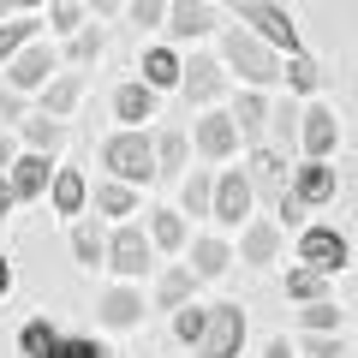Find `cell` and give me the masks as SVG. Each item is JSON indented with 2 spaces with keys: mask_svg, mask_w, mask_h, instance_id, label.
<instances>
[{
  "mask_svg": "<svg viewBox=\"0 0 358 358\" xmlns=\"http://www.w3.org/2000/svg\"><path fill=\"white\" fill-rule=\"evenodd\" d=\"M221 54H227V66L245 78V84H257V90L275 84V78H287V66L275 60V48H268L257 30H245V24H233V30H227V48H221Z\"/></svg>",
  "mask_w": 358,
  "mask_h": 358,
  "instance_id": "obj_1",
  "label": "cell"
},
{
  "mask_svg": "<svg viewBox=\"0 0 358 358\" xmlns=\"http://www.w3.org/2000/svg\"><path fill=\"white\" fill-rule=\"evenodd\" d=\"M162 155H155V143L143 138V131H120V138H108L102 143V167L114 179H126V185H150L155 173H162Z\"/></svg>",
  "mask_w": 358,
  "mask_h": 358,
  "instance_id": "obj_2",
  "label": "cell"
},
{
  "mask_svg": "<svg viewBox=\"0 0 358 358\" xmlns=\"http://www.w3.org/2000/svg\"><path fill=\"white\" fill-rule=\"evenodd\" d=\"M233 13H239V24H245V30H257V36H263L268 48L305 54V48H299V30H293V18H287V6H275V0H239Z\"/></svg>",
  "mask_w": 358,
  "mask_h": 358,
  "instance_id": "obj_3",
  "label": "cell"
},
{
  "mask_svg": "<svg viewBox=\"0 0 358 358\" xmlns=\"http://www.w3.org/2000/svg\"><path fill=\"white\" fill-rule=\"evenodd\" d=\"M245 346V310L239 305H209V329L197 341V358H239Z\"/></svg>",
  "mask_w": 358,
  "mask_h": 358,
  "instance_id": "obj_4",
  "label": "cell"
},
{
  "mask_svg": "<svg viewBox=\"0 0 358 358\" xmlns=\"http://www.w3.org/2000/svg\"><path fill=\"white\" fill-rule=\"evenodd\" d=\"M346 257H352V245H346L334 227H305V233H299V263H305V268L334 275V268H346Z\"/></svg>",
  "mask_w": 358,
  "mask_h": 358,
  "instance_id": "obj_5",
  "label": "cell"
},
{
  "mask_svg": "<svg viewBox=\"0 0 358 358\" xmlns=\"http://www.w3.org/2000/svg\"><path fill=\"white\" fill-rule=\"evenodd\" d=\"M299 143H305V155H310V162H329V155H334V143H341V120H334V108H305Z\"/></svg>",
  "mask_w": 358,
  "mask_h": 358,
  "instance_id": "obj_6",
  "label": "cell"
},
{
  "mask_svg": "<svg viewBox=\"0 0 358 358\" xmlns=\"http://www.w3.org/2000/svg\"><path fill=\"white\" fill-rule=\"evenodd\" d=\"M155 257V239H143V227H120L114 233V251H108V268H120V275H143Z\"/></svg>",
  "mask_w": 358,
  "mask_h": 358,
  "instance_id": "obj_7",
  "label": "cell"
},
{
  "mask_svg": "<svg viewBox=\"0 0 358 358\" xmlns=\"http://www.w3.org/2000/svg\"><path fill=\"white\" fill-rule=\"evenodd\" d=\"M239 138H245V131H239L233 114H203V120H197V150H203L209 162H227Z\"/></svg>",
  "mask_w": 358,
  "mask_h": 358,
  "instance_id": "obj_8",
  "label": "cell"
},
{
  "mask_svg": "<svg viewBox=\"0 0 358 358\" xmlns=\"http://www.w3.org/2000/svg\"><path fill=\"white\" fill-rule=\"evenodd\" d=\"M245 215H251V179H245V173H221L215 179V221L239 227Z\"/></svg>",
  "mask_w": 358,
  "mask_h": 358,
  "instance_id": "obj_9",
  "label": "cell"
},
{
  "mask_svg": "<svg viewBox=\"0 0 358 358\" xmlns=\"http://www.w3.org/2000/svg\"><path fill=\"white\" fill-rule=\"evenodd\" d=\"M48 72H54V48L48 42H30V48L6 66V84L13 90H36V84H48Z\"/></svg>",
  "mask_w": 358,
  "mask_h": 358,
  "instance_id": "obj_10",
  "label": "cell"
},
{
  "mask_svg": "<svg viewBox=\"0 0 358 358\" xmlns=\"http://www.w3.org/2000/svg\"><path fill=\"white\" fill-rule=\"evenodd\" d=\"M245 179H251V185H263L275 203L293 192V185H287V162H281V150H251V162H245Z\"/></svg>",
  "mask_w": 358,
  "mask_h": 358,
  "instance_id": "obj_11",
  "label": "cell"
},
{
  "mask_svg": "<svg viewBox=\"0 0 358 358\" xmlns=\"http://www.w3.org/2000/svg\"><path fill=\"white\" fill-rule=\"evenodd\" d=\"M221 84H227V78H221V60H209V54H197L192 66H185V102H209V96H221Z\"/></svg>",
  "mask_w": 358,
  "mask_h": 358,
  "instance_id": "obj_12",
  "label": "cell"
},
{
  "mask_svg": "<svg viewBox=\"0 0 358 358\" xmlns=\"http://www.w3.org/2000/svg\"><path fill=\"white\" fill-rule=\"evenodd\" d=\"M275 251H281V221H251L239 239V257L245 263H275Z\"/></svg>",
  "mask_w": 358,
  "mask_h": 358,
  "instance_id": "obj_13",
  "label": "cell"
},
{
  "mask_svg": "<svg viewBox=\"0 0 358 358\" xmlns=\"http://www.w3.org/2000/svg\"><path fill=\"white\" fill-rule=\"evenodd\" d=\"M114 114L126 120V126L155 120V90H150V84H120V90H114Z\"/></svg>",
  "mask_w": 358,
  "mask_h": 358,
  "instance_id": "obj_14",
  "label": "cell"
},
{
  "mask_svg": "<svg viewBox=\"0 0 358 358\" xmlns=\"http://www.w3.org/2000/svg\"><path fill=\"white\" fill-rule=\"evenodd\" d=\"M167 30H173L179 42H185V36H203V30H215V13H209L203 0H173V13H167Z\"/></svg>",
  "mask_w": 358,
  "mask_h": 358,
  "instance_id": "obj_15",
  "label": "cell"
},
{
  "mask_svg": "<svg viewBox=\"0 0 358 358\" xmlns=\"http://www.w3.org/2000/svg\"><path fill=\"white\" fill-rule=\"evenodd\" d=\"M293 192L305 197V203H329L334 197V167H322V162H305L293 173Z\"/></svg>",
  "mask_w": 358,
  "mask_h": 358,
  "instance_id": "obj_16",
  "label": "cell"
},
{
  "mask_svg": "<svg viewBox=\"0 0 358 358\" xmlns=\"http://www.w3.org/2000/svg\"><path fill=\"white\" fill-rule=\"evenodd\" d=\"M143 84H150V90L185 84V66H179V54H173V48H150V54H143Z\"/></svg>",
  "mask_w": 358,
  "mask_h": 358,
  "instance_id": "obj_17",
  "label": "cell"
},
{
  "mask_svg": "<svg viewBox=\"0 0 358 358\" xmlns=\"http://www.w3.org/2000/svg\"><path fill=\"white\" fill-rule=\"evenodd\" d=\"M227 263H233V251H227L221 239H192V263H185V268H192L197 281H215Z\"/></svg>",
  "mask_w": 358,
  "mask_h": 358,
  "instance_id": "obj_18",
  "label": "cell"
},
{
  "mask_svg": "<svg viewBox=\"0 0 358 358\" xmlns=\"http://www.w3.org/2000/svg\"><path fill=\"white\" fill-rule=\"evenodd\" d=\"M13 185H18V197H42L48 192V155H18L13 162Z\"/></svg>",
  "mask_w": 358,
  "mask_h": 358,
  "instance_id": "obj_19",
  "label": "cell"
},
{
  "mask_svg": "<svg viewBox=\"0 0 358 358\" xmlns=\"http://www.w3.org/2000/svg\"><path fill=\"white\" fill-rule=\"evenodd\" d=\"M84 197H90L84 173H78V167H60V173H54V209H60V215H78Z\"/></svg>",
  "mask_w": 358,
  "mask_h": 358,
  "instance_id": "obj_20",
  "label": "cell"
},
{
  "mask_svg": "<svg viewBox=\"0 0 358 358\" xmlns=\"http://www.w3.org/2000/svg\"><path fill=\"white\" fill-rule=\"evenodd\" d=\"M72 251H78V263H84V268H96V263H108L114 239H102V227H96V221H84V227H72Z\"/></svg>",
  "mask_w": 358,
  "mask_h": 358,
  "instance_id": "obj_21",
  "label": "cell"
},
{
  "mask_svg": "<svg viewBox=\"0 0 358 358\" xmlns=\"http://www.w3.org/2000/svg\"><path fill=\"white\" fill-rule=\"evenodd\" d=\"M102 322H108V329H131V322H143V299L126 293V287L108 293V299H102Z\"/></svg>",
  "mask_w": 358,
  "mask_h": 358,
  "instance_id": "obj_22",
  "label": "cell"
},
{
  "mask_svg": "<svg viewBox=\"0 0 358 358\" xmlns=\"http://www.w3.org/2000/svg\"><path fill=\"white\" fill-rule=\"evenodd\" d=\"M18 346H24V358H54V352H60V334L48 329V317H36V322L18 329Z\"/></svg>",
  "mask_w": 358,
  "mask_h": 358,
  "instance_id": "obj_23",
  "label": "cell"
},
{
  "mask_svg": "<svg viewBox=\"0 0 358 358\" xmlns=\"http://www.w3.org/2000/svg\"><path fill=\"white\" fill-rule=\"evenodd\" d=\"M96 209L102 215H131L138 209V192H131L126 179H108V185H96Z\"/></svg>",
  "mask_w": 358,
  "mask_h": 358,
  "instance_id": "obj_24",
  "label": "cell"
},
{
  "mask_svg": "<svg viewBox=\"0 0 358 358\" xmlns=\"http://www.w3.org/2000/svg\"><path fill=\"white\" fill-rule=\"evenodd\" d=\"M233 120H239V131H245V138H257V131H263L275 114H268V102L257 96V90H245V96H239V108H233Z\"/></svg>",
  "mask_w": 358,
  "mask_h": 358,
  "instance_id": "obj_25",
  "label": "cell"
},
{
  "mask_svg": "<svg viewBox=\"0 0 358 358\" xmlns=\"http://www.w3.org/2000/svg\"><path fill=\"white\" fill-rule=\"evenodd\" d=\"M30 42H36V18H13V24H0V60H18Z\"/></svg>",
  "mask_w": 358,
  "mask_h": 358,
  "instance_id": "obj_26",
  "label": "cell"
},
{
  "mask_svg": "<svg viewBox=\"0 0 358 358\" xmlns=\"http://www.w3.org/2000/svg\"><path fill=\"white\" fill-rule=\"evenodd\" d=\"M78 96H84V78H78V72L54 78V84H48V114H54V120H60V114H72V108H78Z\"/></svg>",
  "mask_w": 358,
  "mask_h": 358,
  "instance_id": "obj_27",
  "label": "cell"
},
{
  "mask_svg": "<svg viewBox=\"0 0 358 358\" xmlns=\"http://www.w3.org/2000/svg\"><path fill=\"white\" fill-rule=\"evenodd\" d=\"M185 209L192 215H215V179L209 173H185Z\"/></svg>",
  "mask_w": 358,
  "mask_h": 358,
  "instance_id": "obj_28",
  "label": "cell"
},
{
  "mask_svg": "<svg viewBox=\"0 0 358 358\" xmlns=\"http://www.w3.org/2000/svg\"><path fill=\"white\" fill-rule=\"evenodd\" d=\"M24 138H30V150H36V155H48V150H60V138H66V131L54 126L48 114H36V120H24Z\"/></svg>",
  "mask_w": 358,
  "mask_h": 358,
  "instance_id": "obj_29",
  "label": "cell"
},
{
  "mask_svg": "<svg viewBox=\"0 0 358 358\" xmlns=\"http://www.w3.org/2000/svg\"><path fill=\"white\" fill-rule=\"evenodd\" d=\"M150 239L162 245V251H179V245H185V221H179L173 209H162V215L150 221Z\"/></svg>",
  "mask_w": 358,
  "mask_h": 358,
  "instance_id": "obj_30",
  "label": "cell"
},
{
  "mask_svg": "<svg viewBox=\"0 0 358 358\" xmlns=\"http://www.w3.org/2000/svg\"><path fill=\"white\" fill-rule=\"evenodd\" d=\"M322 281H329L322 268H293V275H287V293L305 299V305H317V299H322Z\"/></svg>",
  "mask_w": 358,
  "mask_h": 358,
  "instance_id": "obj_31",
  "label": "cell"
},
{
  "mask_svg": "<svg viewBox=\"0 0 358 358\" xmlns=\"http://www.w3.org/2000/svg\"><path fill=\"white\" fill-rule=\"evenodd\" d=\"M203 329H209V310H203V305H185V310L173 317V334H179L185 346H197V341H203Z\"/></svg>",
  "mask_w": 358,
  "mask_h": 358,
  "instance_id": "obj_32",
  "label": "cell"
},
{
  "mask_svg": "<svg viewBox=\"0 0 358 358\" xmlns=\"http://www.w3.org/2000/svg\"><path fill=\"white\" fill-rule=\"evenodd\" d=\"M192 268H167L162 275V305H173V310H185V293H192Z\"/></svg>",
  "mask_w": 358,
  "mask_h": 358,
  "instance_id": "obj_33",
  "label": "cell"
},
{
  "mask_svg": "<svg viewBox=\"0 0 358 358\" xmlns=\"http://www.w3.org/2000/svg\"><path fill=\"white\" fill-rule=\"evenodd\" d=\"M317 78H322V66L310 60V54H293V60H287V84L293 90H317Z\"/></svg>",
  "mask_w": 358,
  "mask_h": 358,
  "instance_id": "obj_34",
  "label": "cell"
},
{
  "mask_svg": "<svg viewBox=\"0 0 358 358\" xmlns=\"http://www.w3.org/2000/svg\"><path fill=\"white\" fill-rule=\"evenodd\" d=\"M155 155H162V167H185V131L167 126L162 138H155Z\"/></svg>",
  "mask_w": 358,
  "mask_h": 358,
  "instance_id": "obj_35",
  "label": "cell"
},
{
  "mask_svg": "<svg viewBox=\"0 0 358 358\" xmlns=\"http://www.w3.org/2000/svg\"><path fill=\"white\" fill-rule=\"evenodd\" d=\"M173 13V0H131V24H162Z\"/></svg>",
  "mask_w": 358,
  "mask_h": 358,
  "instance_id": "obj_36",
  "label": "cell"
},
{
  "mask_svg": "<svg viewBox=\"0 0 358 358\" xmlns=\"http://www.w3.org/2000/svg\"><path fill=\"white\" fill-rule=\"evenodd\" d=\"M334 322H341V310H334L329 299H317V305H305V329H310V334H322V329H334Z\"/></svg>",
  "mask_w": 358,
  "mask_h": 358,
  "instance_id": "obj_37",
  "label": "cell"
},
{
  "mask_svg": "<svg viewBox=\"0 0 358 358\" xmlns=\"http://www.w3.org/2000/svg\"><path fill=\"white\" fill-rule=\"evenodd\" d=\"M48 24L54 30H78V0H48Z\"/></svg>",
  "mask_w": 358,
  "mask_h": 358,
  "instance_id": "obj_38",
  "label": "cell"
},
{
  "mask_svg": "<svg viewBox=\"0 0 358 358\" xmlns=\"http://www.w3.org/2000/svg\"><path fill=\"white\" fill-rule=\"evenodd\" d=\"M102 54V30H78L72 36V60H96Z\"/></svg>",
  "mask_w": 358,
  "mask_h": 358,
  "instance_id": "obj_39",
  "label": "cell"
},
{
  "mask_svg": "<svg viewBox=\"0 0 358 358\" xmlns=\"http://www.w3.org/2000/svg\"><path fill=\"white\" fill-rule=\"evenodd\" d=\"M54 358H108V346H96V341H60Z\"/></svg>",
  "mask_w": 358,
  "mask_h": 358,
  "instance_id": "obj_40",
  "label": "cell"
},
{
  "mask_svg": "<svg viewBox=\"0 0 358 358\" xmlns=\"http://www.w3.org/2000/svg\"><path fill=\"white\" fill-rule=\"evenodd\" d=\"M305 352L310 358H341V341L334 334H305Z\"/></svg>",
  "mask_w": 358,
  "mask_h": 358,
  "instance_id": "obj_41",
  "label": "cell"
},
{
  "mask_svg": "<svg viewBox=\"0 0 358 358\" xmlns=\"http://www.w3.org/2000/svg\"><path fill=\"white\" fill-rule=\"evenodd\" d=\"M275 215H281V227H293V221L305 215V197H299V192H287L281 203H275Z\"/></svg>",
  "mask_w": 358,
  "mask_h": 358,
  "instance_id": "obj_42",
  "label": "cell"
},
{
  "mask_svg": "<svg viewBox=\"0 0 358 358\" xmlns=\"http://www.w3.org/2000/svg\"><path fill=\"white\" fill-rule=\"evenodd\" d=\"M0 120H24V96L18 90H0Z\"/></svg>",
  "mask_w": 358,
  "mask_h": 358,
  "instance_id": "obj_43",
  "label": "cell"
},
{
  "mask_svg": "<svg viewBox=\"0 0 358 358\" xmlns=\"http://www.w3.org/2000/svg\"><path fill=\"white\" fill-rule=\"evenodd\" d=\"M18 203V185H13V173H0V215Z\"/></svg>",
  "mask_w": 358,
  "mask_h": 358,
  "instance_id": "obj_44",
  "label": "cell"
},
{
  "mask_svg": "<svg viewBox=\"0 0 358 358\" xmlns=\"http://www.w3.org/2000/svg\"><path fill=\"white\" fill-rule=\"evenodd\" d=\"M0 167H13V131L0 126Z\"/></svg>",
  "mask_w": 358,
  "mask_h": 358,
  "instance_id": "obj_45",
  "label": "cell"
},
{
  "mask_svg": "<svg viewBox=\"0 0 358 358\" xmlns=\"http://www.w3.org/2000/svg\"><path fill=\"white\" fill-rule=\"evenodd\" d=\"M13 293V263H6V257H0V299Z\"/></svg>",
  "mask_w": 358,
  "mask_h": 358,
  "instance_id": "obj_46",
  "label": "cell"
},
{
  "mask_svg": "<svg viewBox=\"0 0 358 358\" xmlns=\"http://www.w3.org/2000/svg\"><path fill=\"white\" fill-rule=\"evenodd\" d=\"M263 358H293V346H287V341H268V352Z\"/></svg>",
  "mask_w": 358,
  "mask_h": 358,
  "instance_id": "obj_47",
  "label": "cell"
},
{
  "mask_svg": "<svg viewBox=\"0 0 358 358\" xmlns=\"http://www.w3.org/2000/svg\"><path fill=\"white\" fill-rule=\"evenodd\" d=\"M90 6H96V13H114V6H120V0H90Z\"/></svg>",
  "mask_w": 358,
  "mask_h": 358,
  "instance_id": "obj_48",
  "label": "cell"
},
{
  "mask_svg": "<svg viewBox=\"0 0 358 358\" xmlns=\"http://www.w3.org/2000/svg\"><path fill=\"white\" fill-rule=\"evenodd\" d=\"M6 6H18V0H0V13H6Z\"/></svg>",
  "mask_w": 358,
  "mask_h": 358,
  "instance_id": "obj_49",
  "label": "cell"
},
{
  "mask_svg": "<svg viewBox=\"0 0 358 358\" xmlns=\"http://www.w3.org/2000/svg\"><path fill=\"white\" fill-rule=\"evenodd\" d=\"M18 6H36V0H18Z\"/></svg>",
  "mask_w": 358,
  "mask_h": 358,
  "instance_id": "obj_50",
  "label": "cell"
}]
</instances>
